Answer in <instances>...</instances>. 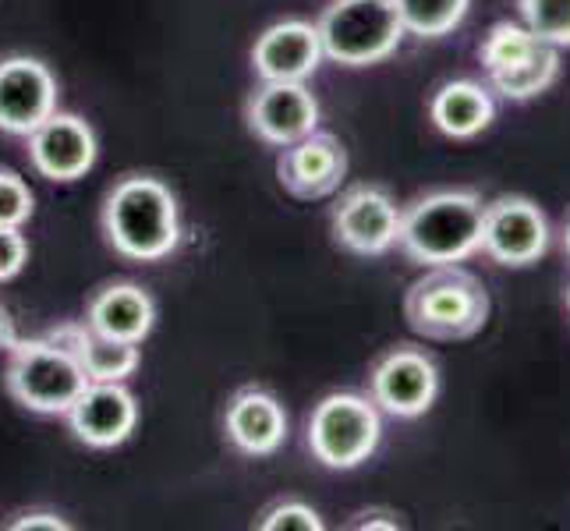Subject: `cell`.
Segmentation results:
<instances>
[{"mask_svg":"<svg viewBox=\"0 0 570 531\" xmlns=\"http://www.w3.org/2000/svg\"><path fill=\"white\" fill-rule=\"evenodd\" d=\"M104 230L117 255L135 263H156L178 248L181 216L178 199L156 177L131 174L117 181L104 206Z\"/></svg>","mask_w":570,"mask_h":531,"instance_id":"cell-1","label":"cell"},{"mask_svg":"<svg viewBox=\"0 0 570 531\" xmlns=\"http://www.w3.org/2000/svg\"><path fill=\"white\" fill-rule=\"evenodd\" d=\"M485 203L475 191H436L401 213L397 245L419 266H458L482 252Z\"/></svg>","mask_w":570,"mask_h":531,"instance_id":"cell-2","label":"cell"},{"mask_svg":"<svg viewBox=\"0 0 570 531\" xmlns=\"http://www.w3.org/2000/svg\"><path fill=\"white\" fill-rule=\"evenodd\" d=\"M407 323L432 341H464L475 337L489 319V294L458 266H429L422 281L407 291Z\"/></svg>","mask_w":570,"mask_h":531,"instance_id":"cell-3","label":"cell"},{"mask_svg":"<svg viewBox=\"0 0 570 531\" xmlns=\"http://www.w3.org/2000/svg\"><path fill=\"white\" fill-rule=\"evenodd\" d=\"M323 57L344 68L380 65L401 47L404 26L390 0H337L320 18Z\"/></svg>","mask_w":570,"mask_h":531,"instance_id":"cell-4","label":"cell"},{"mask_svg":"<svg viewBox=\"0 0 570 531\" xmlns=\"http://www.w3.org/2000/svg\"><path fill=\"white\" fill-rule=\"evenodd\" d=\"M89 376L75 354L57 341H26L11 347L8 390L11 397L36 415H68Z\"/></svg>","mask_w":570,"mask_h":531,"instance_id":"cell-5","label":"cell"},{"mask_svg":"<svg viewBox=\"0 0 570 531\" xmlns=\"http://www.w3.org/2000/svg\"><path fill=\"white\" fill-rule=\"evenodd\" d=\"M383 440V419L372 397L330 393L308 419V446L320 464L351 471L365 464Z\"/></svg>","mask_w":570,"mask_h":531,"instance_id":"cell-6","label":"cell"},{"mask_svg":"<svg viewBox=\"0 0 570 531\" xmlns=\"http://www.w3.org/2000/svg\"><path fill=\"white\" fill-rule=\"evenodd\" d=\"M549 248L546 213L524 195H500L485 206L482 252L500 266H532Z\"/></svg>","mask_w":570,"mask_h":531,"instance_id":"cell-7","label":"cell"},{"mask_svg":"<svg viewBox=\"0 0 570 531\" xmlns=\"http://www.w3.org/2000/svg\"><path fill=\"white\" fill-rule=\"evenodd\" d=\"M368 390L376 407H383L393 419H419L432 407L440 393V372L415 347H397L372 368Z\"/></svg>","mask_w":570,"mask_h":531,"instance_id":"cell-8","label":"cell"},{"mask_svg":"<svg viewBox=\"0 0 570 531\" xmlns=\"http://www.w3.org/2000/svg\"><path fill=\"white\" fill-rule=\"evenodd\" d=\"M57 110V78L36 57L0 61V131L29 135Z\"/></svg>","mask_w":570,"mask_h":531,"instance_id":"cell-9","label":"cell"},{"mask_svg":"<svg viewBox=\"0 0 570 531\" xmlns=\"http://www.w3.org/2000/svg\"><path fill=\"white\" fill-rule=\"evenodd\" d=\"M29 160L50 181H78L96 164V131L86 117L53 110L29 135Z\"/></svg>","mask_w":570,"mask_h":531,"instance_id":"cell-10","label":"cell"},{"mask_svg":"<svg viewBox=\"0 0 570 531\" xmlns=\"http://www.w3.org/2000/svg\"><path fill=\"white\" fill-rule=\"evenodd\" d=\"M248 125L269 146H291L316 131L320 104L305 82H263L248 100Z\"/></svg>","mask_w":570,"mask_h":531,"instance_id":"cell-11","label":"cell"},{"mask_svg":"<svg viewBox=\"0 0 570 531\" xmlns=\"http://www.w3.org/2000/svg\"><path fill=\"white\" fill-rule=\"evenodd\" d=\"M323 65L320 29L302 18L269 26L252 47V68L263 82H305Z\"/></svg>","mask_w":570,"mask_h":531,"instance_id":"cell-12","label":"cell"},{"mask_svg":"<svg viewBox=\"0 0 570 531\" xmlns=\"http://www.w3.org/2000/svg\"><path fill=\"white\" fill-rule=\"evenodd\" d=\"M333 234L355 255H383L397 245L401 209L380 188H355L333 213Z\"/></svg>","mask_w":570,"mask_h":531,"instance_id":"cell-13","label":"cell"},{"mask_svg":"<svg viewBox=\"0 0 570 531\" xmlns=\"http://www.w3.org/2000/svg\"><path fill=\"white\" fill-rule=\"evenodd\" d=\"M68 425L86 446L110 450L121 446L139 425V404L125 383H89L71 404Z\"/></svg>","mask_w":570,"mask_h":531,"instance_id":"cell-14","label":"cell"},{"mask_svg":"<svg viewBox=\"0 0 570 531\" xmlns=\"http://www.w3.org/2000/svg\"><path fill=\"white\" fill-rule=\"evenodd\" d=\"M277 170L291 195H298V199H323V195H330L344 181L347 153L333 135L312 131L305 139L284 146Z\"/></svg>","mask_w":570,"mask_h":531,"instance_id":"cell-15","label":"cell"},{"mask_svg":"<svg viewBox=\"0 0 570 531\" xmlns=\"http://www.w3.org/2000/svg\"><path fill=\"white\" fill-rule=\"evenodd\" d=\"M227 440L248 458H269L287 443L284 404L266 390H242L224 415Z\"/></svg>","mask_w":570,"mask_h":531,"instance_id":"cell-16","label":"cell"},{"mask_svg":"<svg viewBox=\"0 0 570 531\" xmlns=\"http://www.w3.org/2000/svg\"><path fill=\"white\" fill-rule=\"evenodd\" d=\"M50 341L65 344L82 372L89 376V383H125L135 368H139V344H128V341H114L107 333L86 326H57L50 333Z\"/></svg>","mask_w":570,"mask_h":531,"instance_id":"cell-17","label":"cell"},{"mask_svg":"<svg viewBox=\"0 0 570 531\" xmlns=\"http://www.w3.org/2000/svg\"><path fill=\"white\" fill-rule=\"evenodd\" d=\"M86 323L114 341L142 344L156 323V305L139 284H110L104 291H96V298L89 302L86 312Z\"/></svg>","mask_w":570,"mask_h":531,"instance_id":"cell-18","label":"cell"},{"mask_svg":"<svg viewBox=\"0 0 570 531\" xmlns=\"http://www.w3.org/2000/svg\"><path fill=\"white\" fill-rule=\"evenodd\" d=\"M432 125H436L450 139H475L497 117L493 92L479 82H446L436 96H432Z\"/></svg>","mask_w":570,"mask_h":531,"instance_id":"cell-19","label":"cell"},{"mask_svg":"<svg viewBox=\"0 0 570 531\" xmlns=\"http://www.w3.org/2000/svg\"><path fill=\"white\" fill-rule=\"evenodd\" d=\"M557 75H560V53L557 47H542L535 50L528 61L514 65V68H507V71H497V75H489V82H493V89L500 96H507V100H535V96H542L549 86L557 82Z\"/></svg>","mask_w":570,"mask_h":531,"instance_id":"cell-20","label":"cell"},{"mask_svg":"<svg viewBox=\"0 0 570 531\" xmlns=\"http://www.w3.org/2000/svg\"><path fill=\"white\" fill-rule=\"evenodd\" d=\"M397 8L404 32L422 39H440L454 32L471 8V0H390Z\"/></svg>","mask_w":570,"mask_h":531,"instance_id":"cell-21","label":"cell"},{"mask_svg":"<svg viewBox=\"0 0 570 531\" xmlns=\"http://www.w3.org/2000/svg\"><path fill=\"white\" fill-rule=\"evenodd\" d=\"M546 47V39H539L528 26H518V22H500L489 29V36L482 39L479 47V57H482V68L485 75H497V71H507L521 61H528L535 50Z\"/></svg>","mask_w":570,"mask_h":531,"instance_id":"cell-22","label":"cell"},{"mask_svg":"<svg viewBox=\"0 0 570 531\" xmlns=\"http://www.w3.org/2000/svg\"><path fill=\"white\" fill-rule=\"evenodd\" d=\"M521 14L549 47H570V0H521Z\"/></svg>","mask_w":570,"mask_h":531,"instance_id":"cell-23","label":"cell"},{"mask_svg":"<svg viewBox=\"0 0 570 531\" xmlns=\"http://www.w3.org/2000/svg\"><path fill=\"white\" fill-rule=\"evenodd\" d=\"M32 188L14 170H0V227H26L32 220Z\"/></svg>","mask_w":570,"mask_h":531,"instance_id":"cell-24","label":"cell"},{"mask_svg":"<svg viewBox=\"0 0 570 531\" xmlns=\"http://www.w3.org/2000/svg\"><path fill=\"white\" fill-rule=\"evenodd\" d=\"M259 528L263 531H294V528H298V531H320L323 521H320V514L312 507L291 500V503H277L273 510H266V518L259 521Z\"/></svg>","mask_w":570,"mask_h":531,"instance_id":"cell-25","label":"cell"},{"mask_svg":"<svg viewBox=\"0 0 570 531\" xmlns=\"http://www.w3.org/2000/svg\"><path fill=\"white\" fill-rule=\"evenodd\" d=\"M29 263V242L22 227H0V284L14 281Z\"/></svg>","mask_w":570,"mask_h":531,"instance_id":"cell-26","label":"cell"},{"mask_svg":"<svg viewBox=\"0 0 570 531\" xmlns=\"http://www.w3.org/2000/svg\"><path fill=\"white\" fill-rule=\"evenodd\" d=\"M71 524L61 514H50V510H32V514H22L11 531H68Z\"/></svg>","mask_w":570,"mask_h":531,"instance_id":"cell-27","label":"cell"},{"mask_svg":"<svg viewBox=\"0 0 570 531\" xmlns=\"http://www.w3.org/2000/svg\"><path fill=\"white\" fill-rule=\"evenodd\" d=\"M358 528H397V521H362Z\"/></svg>","mask_w":570,"mask_h":531,"instance_id":"cell-28","label":"cell"},{"mask_svg":"<svg viewBox=\"0 0 570 531\" xmlns=\"http://www.w3.org/2000/svg\"><path fill=\"white\" fill-rule=\"evenodd\" d=\"M563 248H567V255H570V220H567V234H563Z\"/></svg>","mask_w":570,"mask_h":531,"instance_id":"cell-29","label":"cell"},{"mask_svg":"<svg viewBox=\"0 0 570 531\" xmlns=\"http://www.w3.org/2000/svg\"><path fill=\"white\" fill-rule=\"evenodd\" d=\"M567 308H570V291H567Z\"/></svg>","mask_w":570,"mask_h":531,"instance_id":"cell-30","label":"cell"}]
</instances>
